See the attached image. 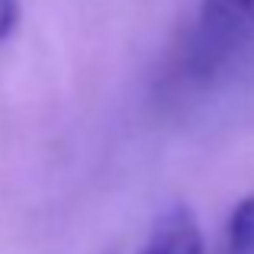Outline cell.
<instances>
[{
    "instance_id": "1",
    "label": "cell",
    "mask_w": 254,
    "mask_h": 254,
    "mask_svg": "<svg viewBox=\"0 0 254 254\" xmlns=\"http://www.w3.org/2000/svg\"><path fill=\"white\" fill-rule=\"evenodd\" d=\"M254 39V0H203L187 39V71L209 81Z\"/></svg>"
},
{
    "instance_id": "2",
    "label": "cell",
    "mask_w": 254,
    "mask_h": 254,
    "mask_svg": "<svg viewBox=\"0 0 254 254\" xmlns=\"http://www.w3.org/2000/svg\"><path fill=\"white\" fill-rule=\"evenodd\" d=\"M142 254H203V232L190 206H171L155 222Z\"/></svg>"
},
{
    "instance_id": "3",
    "label": "cell",
    "mask_w": 254,
    "mask_h": 254,
    "mask_svg": "<svg viewBox=\"0 0 254 254\" xmlns=\"http://www.w3.org/2000/svg\"><path fill=\"white\" fill-rule=\"evenodd\" d=\"M222 254H254V193L232 209L229 222H225Z\"/></svg>"
},
{
    "instance_id": "4",
    "label": "cell",
    "mask_w": 254,
    "mask_h": 254,
    "mask_svg": "<svg viewBox=\"0 0 254 254\" xmlns=\"http://www.w3.org/2000/svg\"><path fill=\"white\" fill-rule=\"evenodd\" d=\"M19 19V0H0V42L10 39V32L16 29Z\"/></svg>"
}]
</instances>
